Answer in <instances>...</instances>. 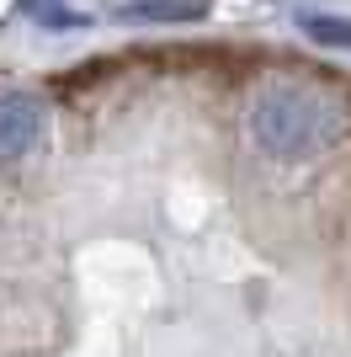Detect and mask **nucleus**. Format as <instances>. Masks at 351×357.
I'll use <instances>...</instances> for the list:
<instances>
[{
    "mask_svg": "<svg viewBox=\"0 0 351 357\" xmlns=\"http://www.w3.org/2000/svg\"><path fill=\"white\" fill-rule=\"evenodd\" d=\"M304 32L314 38V43L351 48V22H336V16H304Z\"/></svg>",
    "mask_w": 351,
    "mask_h": 357,
    "instance_id": "obj_4",
    "label": "nucleus"
},
{
    "mask_svg": "<svg viewBox=\"0 0 351 357\" xmlns=\"http://www.w3.org/2000/svg\"><path fill=\"white\" fill-rule=\"evenodd\" d=\"M250 134L261 139L272 155L304 160V155H320L325 144L341 139V118L330 102H320L304 86H266L250 102Z\"/></svg>",
    "mask_w": 351,
    "mask_h": 357,
    "instance_id": "obj_1",
    "label": "nucleus"
},
{
    "mask_svg": "<svg viewBox=\"0 0 351 357\" xmlns=\"http://www.w3.org/2000/svg\"><path fill=\"white\" fill-rule=\"evenodd\" d=\"M43 134H48V107L27 91H6V102H0V155H6V165L32 155L43 144Z\"/></svg>",
    "mask_w": 351,
    "mask_h": 357,
    "instance_id": "obj_2",
    "label": "nucleus"
},
{
    "mask_svg": "<svg viewBox=\"0 0 351 357\" xmlns=\"http://www.w3.org/2000/svg\"><path fill=\"white\" fill-rule=\"evenodd\" d=\"M208 6L213 0H139V6H128V22H197V16H208Z\"/></svg>",
    "mask_w": 351,
    "mask_h": 357,
    "instance_id": "obj_3",
    "label": "nucleus"
}]
</instances>
